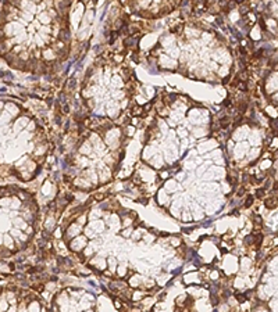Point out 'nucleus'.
<instances>
[{
	"label": "nucleus",
	"instance_id": "1",
	"mask_svg": "<svg viewBox=\"0 0 278 312\" xmlns=\"http://www.w3.org/2000/svg\"><path fill=\"white\" fill-rule=\"evenodd\" d=\"M228 125H230V118H227V117L221 118V121H220V126L225 129V128H228Z\"/></svg>",
	"mask_w": 278,
	"mask_h": 312
},
{
	"label": "nucleus",
	"instance_id": "2",
	"mask_svg": "<svg viewBox=\"0 0 278 312\" xmlns=\"http://www.w3.org/2000/svg\"><path fill=\"white\" fill-rule=\"evenodd\" d=\"M266 207H267V208H273V207H275V201H274L273 198H267V200H266Z\"/></svg>",
	"mask_w": 278,
	"mask_h": 312
},
{
	"label": "nucleus",
	"instance_id": "3",
	"mask_svg": "<svg viewBox=\"0 0 278 312\" xmlns=\"http://www.w3.org/2000/svg\"><path fill=\"white\" fill-rule=\"evenodd\" d=\"M239 89H241V90H242V92H246L247 90V85L246 83H245V82H242V81H241V79H239Z\"/></svg>",
	"mask_w": 278,
	"mask_h": 312
},
{
	"label": "nucleus",
	"instance_id": "4",
	"mask_svg": "<svg viewBox=\"0 0 278 312\" xmlns=\"http://www.w3.org/2000/svg\"><path fill=\"white\" fill-rule=\"evenodd\" d=\"M136 42V39H134V38H129V39H127L125 40V45L127 46H134V43Z\"/></svg>",
	"mask_w": 278,
	"mask_h": 312
},
{
	"label": "nucleus",
	"instance_id": "5",
	"mask_svg": "<svg viewBox=\"0 0 278 312\" xmlns=\"http://www.w3.org/2000/svg\"><path fill=\"white\" fill-rule=\"evenodd\" d=\"M252 203H253V197H252V196H249V197H247V201H246V204H245V207H250V205H252Z\"/></svg>",
	"mask_w": 278,
	"mask_h": 312
},
{
	"label": "nucleus",
	"instance_id": "6",
	"mask_svg": "<svg viewBox=\"0 0 278 312\" xmlns=\"http://www.w3.org/2000/svg\"><path fill=\"white\" fill-rule=\"evenodd\" d=\"M237 298H238L239 303H243V301H245V296H243V294H237Z\"/></svg>",
	"mask_w": 278,
	"mask_h": 312
},
{
	"label": "nucleus",
	"instance_id": "7",
	"mask_svg": "<svg viewBox=\"0 0 278 312\" xmlns=\"http://www.w3.org/2000/svg\"><path fill=\"white\" fill-rule=\"evenodd\" d=\"M254 236V234H253ZM253 236H246V239H245V243H253Z\"/></svg>",
	"mask_w": 278,
	"mask_h": 312
},
{
	"label": "nucleus",
	"instance_id": "8",
	"mask_svg": "<svg viewBox=\"0 0 278 312\" xmlns=\"http://www.w3.org/2000/svg\"><path fill=\"white\" fill-rule=\"evenodd\" d=\"M241 14H242V16H246V14H247V8L246 7H241Z\"/></svg>",
	"mask_w": 278,
	"mask_h": 312
},
{
	"label": "nucleus",
	"instance_id": "9",
	"mask_svg": "<svg viewBox=\"0 0 278 312\" xmlns=\"http://www.w3.org/2000/svg\"><path fill=\"white\" fill-rule=\"evenodd\" d=\"M256 196L260 198V197H263L264 196V190H257V193H256Z\"/></svg>",
	"mask_w": 278,
	"mask_h": 312
},
{
	"label": "nucleus",
	"instance_id": "10",
	"mask_svg": "<svg viewBox=\"0 0 278 312\" xmlns=\"http://www.w3.org/2000/svg\"><path fill=\"white\" fill-rule=\"evenodd\" d=\"M224 106H225V107H230V106H231V100H230V99H227V100L224 102Z\"/></svg>",
	"mask_w": 278,
	"mask_h": 312
},
{
	"label": "nucleus",
	"instance_id": "11",
	"mask_svg": "<svg viewBox=\"0 0 278 312\" xmlns=\"http://www.w3.org/2000/svg\"><path fill=\"white\" fill-rule=\"evenodd\" d=\"M181 272V268H178V269H175L174 272H173V275H177V273H179Z\"/></svg>",
	"mask_w": 278,
	"mask_h": 312
}]
</instances>
